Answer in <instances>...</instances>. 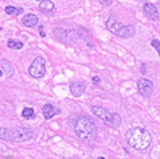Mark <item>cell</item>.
<instances>
[{
  "label": "cell",
  "mask_w": 160,
  "mask_h": 159,
  "mask_svg": "<svg viewBox=\"0 0 160 159\" xmlns=\"http://www.w3.org/2000/svg\"><path fill=\"white\" fill-rule=\"evenodd\" d=\"M2 74H3V72H2V70H0V77H2Z\"/></svg>",
  "instance_id": "7402d4cb"
},
{
  "label": "cell",
  "mask_w": 160,
  "mask_h": 159,
  "mask_svg": "<svg viewBox=\"0 0 160 159\" xmlns=\"http://www.w3.org/2000/svg\"><path fill=\"white\" fill-rule=\"evenodd\" d=\"M42 111H43V115H44V119H47V120H50L51 117H54L55 113H58V109H55V107L51 105V104H46Z\"/></svg>",
  "instance_id": "8fae6325"
},
{
  "label": "cell",
  "mask_w": 160,
  "mask_h": 159,
  "mask_svg": "<svg viewBox=\"0 0 160 159\" xmlns=\"http://www.w3.org/2000/svg\"><path fill=\"white\" fill-rule=\"evenodd\" d=\"M22 23H23L26 27H35V26H38L39 19H38V16L34 14H26L22 18Z\"/></svg>",
  "instance_id": "30bf717a"
},
{
  "label": "cell",
  "mask_w": 160,
  "mask_h": 159,
  "mask_svg": "<svg viewBox=\"0 0 160 159\" xmlns=\"http://www.w3.org/2000/svg\"><path fill=\"white\" fill-rule=\"evenodd\" d=\"M0 139L10 140V130L8 128H0Z\"/></svg>",
  "instance_id": "e0dca14e"
},
{
  "label": "cell",
  "mask_w": 160,
  "mask_h": 159,
  "mask_svg": "<svg viewBox=\"0 0 160 159\" xmlns=\"http://www.w3.org/2000/svg\"><path fill=\"white\" fill-rule=\"evenodd\" d=\"M39 10L44 12V14H51V12L55 10V7L50 0H43V2H41V4H39Z\"/></svg>",
  "instance_id": "7c38bea8"
},
{
  "label": "cell",
  "mask_w": 160,
  "mask_h": 159,
  "mask_svg": "<svg viewBox=\"0 0 160 159\" xmlns=\"http://www.w3.org/2000/svg\"><path fill=\"white\" fill-rule=\"evenodd\" d=\"M8 47L10 49H14V50H20V49H23V43L22 42H18V41H8Z\"/></svg>",
  "instance_id": "9a60e30c"
},
{
  "label": "cell",
  "mask_w": 160,
  "mask_h": 159,
  "mask_svg": "<svg viewBox=\"0 0 160 159\" xmlns=\"http://www.w3.org/2000/svg\"><path fill=\"white\" fill-rule=\"evenodd\" d=\"M73 128L77 136L82 140H92L96 136V123L86 116H77L73 119Z\"/></svg>",
  "instance_id": "7a4b0ae2"
},
{
  "label": "cell",
  "mask_w": 160,
  "mask_h": 159,
  "mask_svg": "<svg viewBox=\"0 0 160 159\" xmlns=\"http://www.w3.org/2000/svg\"><path fill=\"white\" fill-rule=\"evenodd\" d=\"M137 90H139V93L141 96L149 97L153 92V84L147 78H140L139 81H137Z\"/></svg>",
  "instance_id": "52a82bcc"
},
{
  "label": "cell",
  "mask_w": 160,
  "mask_h": 159,
  "mask_svg": "<svg viewBox=\"0 0 160 159\" xmlns=\"http://www.w3.org/2000/svg\"><path fill=\"white\" fill-rule=\"evenodd\" d=\"M4 11H6L8 15H12V16H16V15H19V14H23V8H16L14 6H7L6 8H4Z\"/></svg>",
  "instance_id": "5bb4252c"
},
{
  "label": "cell",
  "mask_w": 160,
  "mask_h": 159,
  "mask_svg": "<svg viewBox=\"0 0 160 159\" xmlns=\"http://www.w3.org/2000/svg\"><path fill=\"white\" fill-rule=\"evenodd\" d=\"M101 82V80H100V77H93V84H96V85H98V84Z\"/></svg>",
  "instance_id": "ffe728a7"
},
{
  "label": "cell",
  "mask_w": 160,
  "mask_h": 159,
  "mask_svg": "<svg viewBox=\"0 0 160 159\" xmlns=\"http://www.w3.org/2000/svg\"><path fill=\"white\" fill-rule=\"evenodd\" d=\"M92 112L96 115L97 117H100L106 126L112 127V128H118L121 124V117L116 112H109L108 109H105L104 107H92Z\"/></svg>",
  "instance_id": "3957f363"
},
{
  "label": "cell",
  "mask_w": 160,
  "mask_h": 159,
  "mask_svg": "<svg viewBox=\"0 0 160 159\" xmlns=\"http://www.w3.org/2000/svg\"><path fill=\"white\" fill-rule=\"evenodd\" d=\"M98 159H105V158H104V156H100V158H98Z\"/></svg>",
  "instance_id": "603a6c76"
},
{
  "label": "cell",
  "mask_w": 160,
  "mask_h": 159,
  "mask_svg": "<svg viewBox=\"0 0 160 159\" xmlns=\"http://www.w3.org/2000/svg\"><path fill=\"white\" fill-rule=\"evenodd\" d=\"M106 28L109 30L112 34L117 35L120 38H131L135 35V28L133 26L128 24V26H124L121 24L118 20H116L114 18H109L106 20Z\"/></svg>",
  "instance_id": "277c9868"
},
{
  "label": "cell",
  "mask_w": 160,
  "mask_h": 159,
  "mask_svg": "<svg viewBox=\"0 0 160 159\" xmlns=\"http://www.w3.org/2000/svg\"><path fill=\"white\" fill-rule=\"evenodd\" d=\"M102 6H106V7H109L110 4H112V0H100Z\"/></svg>",
  "instance_id": "d6986e66"
},
{
  "label": "cell",
  "mask_w": 160,
  "mask_h": 159,
  "mask_svg": "<svg viewBox=\"0 0 160 159\" xmlns=\"http://www.w3.org/2000/svg\"><path fill=\"white\" fill-rule=\"evenodd\" d=\"M144 14L151 20H159V11L153 4H151V3L144 4Z\"/></svg>",
  "instance_id": "ba28073f"
},
{
  "label": "cell",
  "mask_w": 160,
  "mask_h": 159,
  "mask_svg": "<svg viewBox=\"0 0 160 159\" xmlns=\"http://www.w3.org/2000/svg\"><path fill=\"white\" fill-rule=\"evenodd\" d=\"M2 66H3V69H4V73H6L8 77H11L12 74H14V68H12V64L10 62V61L2 59Z\"/></svg>",
  "instance_id": "4fadbf2b"
},
{
  "label": "cell",
  "mask_w": 160,
  "mask_h": 159,
  "mask_svg": "<svg viewBox=\"0 0 160 159\" xmlns=\"http://www.w3.org/2000/svg\"><path fill=\"white\" fill-rule=\"evenodd\" d=\"M43 26H39V31H41V33H39V34H41V37H46V33H44L43 31Z\"/></svg>",
  "instance_id": "44dd1931"
},
{
  "label": "cell",
  "mask_w": 160,
  "mask_h": 159,
  "mask_svg": "<svg viewBox=\"0 0 160 159\" xmlns=\"http://www.w3.org/2000/svg\"><path fill=\"white\" fill-rule=\"evenodd\" d=\"M125 139L131 147L139 150V151H144L151 146V135L149 132L141 127H133L131 130L127 131Z\"/></svg>",
  "instance_id": "6da1fadb"
},
{
  "label": "cell",
  "mask_w": 160,
  "mask_h": 159,
  "mask_svg": "<svg viewBox=\"0 0 160 159\" xmlns=\"http://www.w3.org/2000/svg\"><path fill=\"white\" fill-rule=\"evenodd\" d=\"M37 2H43V0H37Z\"/></svg>",
  "instance_id": "cb8c5ba5"
},
{
  "label": "cell",
  "mask_w": 160,
  "mask_h": 159,
  "mask_svg": "<svg viewBox=\"0 0 160 159\" xmlns=\"http://www.w3.org/2000/svg\"><path fill=\"white\" fill-rule=\"evenodd\" d=\"M34 131L28 127H16L10 130V140L12 142H27V140L32 139Z\"/></svg>",
  "instance_id": "5b68a950"
},
{
  "label": "cell",
  "mask_w": 160,
  "mask_h": 159,
  "mask_svg": "<svg viewBox=\"0 0 160 159\" xmlns=\"http://www.w3.org/2000/svg\"><path fill=\"white\" fill-rule=\"evenodd\" d=\"M22 116H23L24 119H31V117H34L35 116V112H34V109L32 108H24L23 109V112H22Z\"/></svg>",
  "instance_id": "2e32d148"
},
{
  "label": "cell",
  "mask_w": 160,
  "mask_h": 159,
  "mask_svg": "<svg viewBox=\"0 0 160 159\" xmlns=\"http://www.w3.org/2000/svg\"><path fill=\"white\" fill-rule=\"evenodd\" d=\"M151 45H152L155 49H156L158 53H159V55H160V41H158V39H153V41L151 42Z\"/></svg>",
  "instance_id": "ac0fdd59"
},
{
  "label": "cell",
  "mask_w": 160,
  "mask_h": 159,
  "mask_svg": "<svg viewBox=\"0 0 160 159\" xmlns=\"http://www.w3.org/2000/svg\"><path fill=\"white\" fill-rule=\"evenodd\" d=\"M85 82L83 81H74L70 84V92H72V95L75 96V97H79L83 95V92H85Z\"/></svg>",
  "instance_id": "9c48e42d"
},
{
  "label": "cell",
  "mask_w": 160,
  "mask_h": 159,
  "mask_svg": "<svg viewBox=\"0 0 160 159\" xmlns=\"http://www.w3.org/2000/svg\"><path fill=\"white\" fill-rule=\"evenodd\" d=\"M28 74L34 78H42L46 74V61L43 57H37L34 59L28 68Z\"/></svg>",
  "instance_id": "8992f818"
}]
</instances>
